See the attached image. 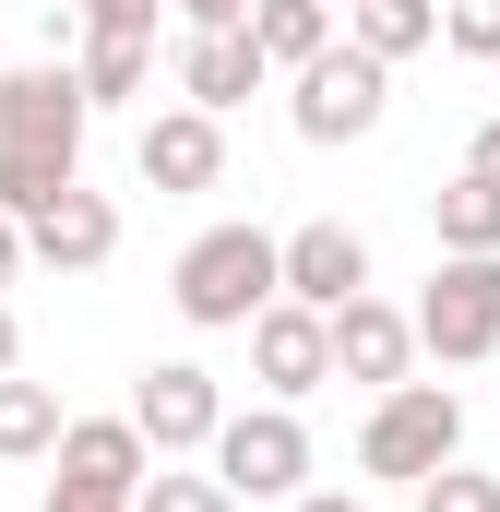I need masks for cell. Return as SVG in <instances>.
Here are the masks:
<instances>
[{"label": "cell", "mask_w": 500, "mask_h": 512, "mask_svg": "<svg viewBox=\"0 0 500 512\" xmlns=\"http://www.w3.org/2000/svg\"><path fill=\"white\" fill-rule=\"evenodd\" d=\"M84 131H96V96L72 60H24L0 72V215H48L60 191H84Z\"/></svg>", "instance_id": "1"}, {"label": "cell", "mask_w": 500, "mask_h": 512, "mask_svg": "<svg viewBox=\"0 0 500 512\" xmlns=\"http://www.w3.org/2000/svg\"><path fill=\"white\" fill-rule=\"evenodd\" d=\"M167 298H179L191 334H250V322L286 298V239H262V227H203L191 251L167 262Z\"/></svg>", "instance_id": "2"}, {"label": "cell", "mask_w": 500, "mask_h": 512, "mask_svg": "<svg viewBox=\"0 0 500 512\" xmlns=\"http://www.w3.org/2000/svg\"><path fill=\"white\" fill-rule=\"evenodd\" d=\"M453 453H465V393H453V382H393V393H370L358 477H381V489H417V477H441Z\"/></svg>", "instance_id": "3"}, {"label": "cell", "mask_w": 500, "mask_h": 512, "mask_svg": "<svg viewBox=\"0 0 500 512\" xmlns=\"http://www.w3.org/2000/svg\"><path fill=\"white\" fill-rule=\"evenodd\" d=\"M381 108H393V60H370L358 36H334L310 72H286V120H298V143H370Z\"/></svg>", "instance_id": "4"}, {"label": "cell", "mask_w": 500, "mask_h": 512, "mask_svg": "<svg viewBox=\"0 0 500 512\" xmlns=\"http://www.w3.org/2000/svg\"><path fill=\"white\" fill-rule=\"evenodd\" d=\"M417 346H429L441 370H477V358H500V251H441V262H429Z\"/></svg>", "instance_id": "5"}, {"label": "cell", "mask_w": 500, "mask_h": 512, "mask_svg": "<svg viewBox=\"0 0 500 512\" xmlns=\"http://www.w3.org/2000/svg\"><path fill=\"white\" fill-rule=\"evenodd\" d=\"M239 501H298L310 489V429H298V405H227V429H215V453H203Z\"/></svg>", "instance_id": "6"}, {"label": "cell", "mask_w": 500, "mask_h": 512, "mask_svg": "<svg viewBox=\"0 0 500 512\" xmlns=\"http://www.w3.org/2000/svg\"><path fill=\"white\" fill-rule=\"evenodd\" d=\"M131 417H143V441L179 465V453H215V429H227V382L203 370V358H155L143 382H131Z\"/></svg>", "instance_id": "7"}, {"label": "cell", "mask_w": 500, "mask_h": 512, "mask_svg": "<svg viewBox=\"0 0 500 512\" xmlns=\"http://www.w3.org/2000/svg\"><path fill=\"white\" fill-rule=\"evenodd\" d=\"M250 382L274 393V405H310V393L334 382V310H310V298H274V310L250 322Z\"/></svg>", "instance_id": "8"}, {"label": "cell", "mask_w": 500, "mask_h": 512, "mask_svg": "<svg viewBox=\"0 0 500 512\" xmlns=\"http://www.w3.org/2000/svg\"><path fill=\"white\" fill-rule=\"evenodd\" d=\"M48 465H60V489H96V501H143V477H155L167 453L143 441V417L120 405V417H72Z\"/></svg>", "instance_id": "9"}, {"label": "cell", "mask_w": 500, "mask_h": 512, "mask_svg": "<svg viewBox=\"0 0 500 512\" xmlns=\"http://www.w3.org/2000/svg\"><path fill=\"white\" fill-rule=\"evenodd\" d=\"M262 48H250V24H179V48H167V84H179V108H239V96H262Z\"/></svg>", "instance_id": "10"}, {"label": "cell", "mask_w": 500, "mask_h": 512, "mask_svg": "<svg viewBox=\"0 0 500 512\" xmlns=\"http://www.w3.org/2000/svg\"><path fill=\"white\" fill-rule=\"evenodd\" d=\"M131 167H143V191H215L227 179V120L215 108H155Z\"/></svg>", "instance_id": "11"}, {"label": "cell", "mask_w": 500, "mask_h": 512, "mask_svg": "<svg viewBox=\"0 0 500 512\" xmlns=\"http://www.w3.org/2000/svg\"><path fill=\"white\" fill-rule=\"evenodd\" d=\"M417 358H429V346H417V310H393V298H346V310H334V382L393 393Z\"/></svg>", "instance_id": "12"}, {"label": "cell", "mask_w": 500, "mask_h": 512, "mask_svg": "<svg viewBox=\"0 0 500 512\" xmlns=\"http://www.w3.org/2000/svg\"><path fill=\"white\" fill-rule=\"evenodd\" d=\"M286 298H310V310H346V298H370V239H358L346 215H310V227H286Z\"/></svg>", "instance_id": "13"}, {"label": "cell", "mask_w": 500, "mask_h": 512, "mask_svg": "<svg viewBox=\"0 0 500 512\" xmlns=\"http://www.w3.org/2000/svg\"><path fill=\"white\" fill-rule=\"evenodd\" d=\"M24 239H36L48 274H96V262H120V203H108V191H60Z\"/></svg>", "instance_id": "14"}, {"label": "cell", "mask_w": 500, "mask_h": 512, "mask_svg": "<svg viewBox=\"0 0 500 512\" xmlns=\"http://www.w3.org/2000/svg\"><path fill=\"white\" fill-rule=\"evenodd\" d=\"M334 36H346V12H334V0H250V48H262L274 72H310Z\"/></svg>", "instance_id": "15"}, {"label": "cell", "mask_w": 500, "mask_h": 512, "mask_svg": "<svg viewBox=\"0 0 500 512\" xmlns=\"http://www.w3.org/2000/svg\"><path fill=\"white\" fill-rule=\"evenodd\" d=\"M346 36L370 48V60H417V48H441V0H346Z\"/></svg>", "instance_id": "16"}, {"label": "cell", "mask_w": 500, "mask_h": 512, "mask_svg": "<svg viewBox=\"0 0 500 512\" xmlns=\"http://www.w3.org/2000/svg\"><path fill=\"white\" fill-rule=\"evenodd\" d=\"M429 239H441V251H500V179L453 167V179L429 191Z\"/></svg>", "instance_id": "17"}, {"label": "cell", "mask_w": 500, "mask_h": 512, "mask_svg": "<svg viewBox=\"0 0 500 512\" xmlns=\"http://www.w3.org/2000/svg\"><path fill=\"white\" fill-rule=\"evenodd\" d=\"M60 429H72V417H60V393H48V382H24V370L0 382V465H36V453H60Z\"/></svg>", "instance_id": "18"}, {"label": "cell", "mask_w": 500, "mask_h": 512, "mask_svg": "<svg viewBox=\"0 0 500 512\" xmlns=\"http://www.w3.org/2000/svg\"><path fill=\"white\" fill-rule=\"evenodd\" d=\"M72 72H84V96H96V108H131V96L155 84V36H84V48H72Z\"/></svg>", "instance_id": "19"}, {"label": "cell", "mask_w": 500, "mask_h": 512, "mask_svg": "<svg viewBox=\"0 0 500 512\" xmlns=\"http://www.w3.org/2000/svg\"><path fill=\"white\" fill-rule=\"evenodd\" d=\"M131 512H250L239 489H227V477H215V465H203V477H191V465H155V477H143V501Z\"/></svg>", "instance_id": "20"}, {"label": "cell", "mask_w": 500, "mask_h": 512, "mask_svg": "<svg viewBox=\"0 0 500 512\" xmlns=\"http://www.w3.org/2000/svg\"><path fill=\"white\" fill-rule=\"evenodd\" d=\"M417 512H500V477H489V465H465V453H453L441 477H417Z\"/></svg>", "instance_id": "21"}, {"label": "cell", "mask_w": 500, "mask_h": 512, "mask_svg": "<svg viewBox=\"0 0 500 512\" xmlns=\"http://www.w3.org/2000/svg\"><path fill=\"white\" fill-rule=\"evenodd\" d=\"M441 48H465V60L500 72V0H441Z\"/></svg>", "instance_id": "22"}, {"label": "cell", "mask_w": 500, "mask_h": 512, "mask_svg": "<svg viewBox=\"0 0 500 512\" xmlns=\"http://www.w3.org/2000/svg\"><path fill=\"white\" fill-rule=\"evenodd\" d=\"M84 36H155V0H72Z\"/></svg>", "instance_id": "23"}, {"label": "cell", "mask_w": 500, "mask_h": 512, "mask_svg": "<svg viewBox=\"0 0 500 512\" xmlns=\"http://www.w3.org/2000/svg\"><path fill=\"white\" fill-rule=\"evenodd\" d=\"M24 262H36V239H24V215H0V298L24 286Z\"/></svg>", "instance_id": "24"}, {"label": "cell", "mask_w": 500, "mask_h": 512, "mask_svg": "<svg viewBox=\"0 0 500 512\" xmlns=\"http://www.w3.org/2000/svg\"><path fill=\"white\" fill-rule=\"evenodd\" d=\"M179 24H250V0H167Z\"/></svg>", "instance_id": "25"}, {"label": "cell", "mask_w": 500, "mask_h": 512, "mask_svg": "<svg viewBox=\"0 0 500 512\" xmlns=\"http://www.w3.org/2000/svg\"><path fill=\"white\" fill-rule=\"evenodd\" d=\"M465 167H477V179H500V120H477V143H465Z\"/></svg>", "instance_id": "26"}, {"label": "cell", "mask_w": 500, "mask_h": 512, "mask_svg": "<svg viewBox=\"0 0 500 512\" xmlns=\"http://www.w3.org/2000/svg\"><path fill=\"white\" fill-rule=\"evenodd\" d=\"M286 512H370V501H358V489H298Z\"/></svg>", "instance_id": "27"}, {"label": "cell", "mask_w": 500, "mask_h": 512, "mask_svg": "<svg viewBox=\"0 0 500 512\" xmlns=\"http://www.w3.org/2000/svg\"><path fill=\"white\" fill-rule=\"evenodd\" d=\"M24 370V322H12V298H0V382Z\"/></svg>", "instance_id": "28"}, {"label": "cell", "mask_w": 500, "mask_h": 512, "mask_svg": "<svg viewBox=\"0 0 500 512\" xmlns=\"http://www.w3.org/2000/svg\"><path fill=\"white\" fill-rule=\"evenodd\" d=\"M48 512H131V501H96V489H48Z\"/></svg>", "instance_id": "29"}, {"label": "cell", "mask_w": 500, "mask_h": 512, "mask_svg": "<svg viewBox=\"0 0 500 512\" xmlns=\"http://www.w3.org/2000/svg\"><path fill=\"white\" fill-rule=\"evenodd\" d=\"M334 12H346V0H334Z\"/></svg>", "instance_id": "30"}, {"label": "cell", "mask_w": 500, "mask_h": 512, "mask_svg": "<svg viewBox=\"0 0 500 512\" xmlns=\"http://www.w3.org/2000/svg\"><path fill=\"white\" fill-rule=\"evenodd\" d=\"M489 84H500V72H489Z\"/></svg>", "instance_id": "31"}]
</instances>
